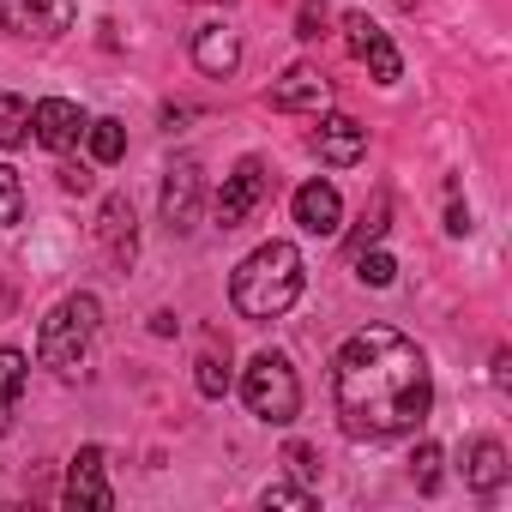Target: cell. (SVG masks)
<instances>
[{
	"label": "cell",
	"mask_w": 512,
	"mask_h": 512,
	"mask_svg": "<svg viewBox=\"0 0 512 512\" xmlns=\"http://www.w3.org/2000/svg\"><path fill=\"white\" fill-rule=\"evenodd\" d=\"M332 398L338 422L356 440H398L428 422L434 380L422 350L398 326H362L332 356Z\"/></svg>",
	"instance_id": "cell-1"
},
{
	"label": "cell",
	"mask_w": 512,
	"mask_h": 512,
	"mask_svg": "<svg viewBox=\"0 0 512 512\" xmlns=\"http://www.w3.org/2000/svg\"><path fill=\"white\" fill-rule=\"evenodd\" d=\"M296 296H302V253L290 241L253 247L229 278V302H235L241 320H278V314L296 308Z\"/></svg>",
	"instance_id": "cell-2"
},
{
	"label": "cell",
	"mask_w": 512,
	"mask_h": 512,
	"mask_svg": "<svg viewBox=\"0 0 512 512\" xmlns=\"http://www.w3.org/2000/svg\"><path fill=\"white\" fill-rule=\"evenodd\" d=\"M241 398H247V410L260 416V422H272V428H290V422L302 416V380H296L290 356H278V350H260V356L247 362V374H241Z\"/></svg>",
	"instance_id": "cell-3"
},
{
	"label": "cell",
	"mask_w": 512,
	"mask_h": 512,
	"mask_svg": "<svg viewBox=\"0 0 512 512\" xmlns=\"http://www.w3.org/2000/svg\"><path fill=\"white\" fill-rule=\"evenodd\" d=\"M97 320H103L97 296H67V302H55L49 320H43V332H37V356H43L49 368L73 374V368L85 362L91 338H97Z\"/></svg>",
	"instance_id": "cell-4"
},
{
	"label": "cell",
	"mask_w": 512,
	"mask_h": 512,
	"mask_svg": "<svg viewBox=\"0 0 512 512\" xmlns=\"http://www.w3.org/2000/svg\"><path fill=\"white\" fill-rule=\"evenodd\" d=\"M266 187H272L266 163H260V157H241V163H235V169L223 175L217 199H211V217H217V229H241V223H247L253 211H260Z\"/></svg>",
	"instance_id": "cell-5"
},
{
	"label": "cell",
	"mask_w": 512,
	"mask_h": 512,
	"mask_svg": "<svg viewBox=\"0 0 512 512\" xmlns=\"http://www.w3.org/2000/svg\"><path fill=\"white\" fill-rule=\"evenodd\" d=\"M73 19H79V0H0V25L13 37L55 43L61 31H73Z\"/></svg>",
	"instance_id": "cell-6"
},
{
	"label": "cell",
	"mask_w": 512,
	"mask_h": 512,
	"mask_svg": "<svg viewBox=\"0 0 512 512\" xmlns=\"http://www.w3.org/2000/svg\"><path fill=\"white\" fill-rule=\"evenodd\" d=\"M199 193H205L199 163H193V157H181V163L163 175V223H169L175 235H187V229L199 223Z\"/></svg>",
	"instance_id": "cell-7"
},
{
	"label": "cell",
	"mask_w": 512,
	"mask_h": 512,
	"mask_svg": "<svg viewBox=\"0 0 512 512\" xmlns=\"http://www.w3.org/2000/svg\"><path fill=\"white\" fill-rule=\"evenodd\" d=\"M31 133H37L43 151H73L79 133H85V115H79V103H67V97H43V103L31 109Z\"/></svg>",
	"instance_id": "cell-8"
},
{
	"label": "cell",
	"mask_w": 512,
	"mask_h": 512,
	"mask_svg": "<svg viewBox=\"0 0 512 512\" xmlns=\"http://www.w3.org/2000/svg\"><path fill=\"white\" fill-rule=\"evenodd\" d=\"M314 151H320V163L350 169V163H362V151H368V127L350 121V115H326L320 133H314Z\"/></svg>",
	"instance_id": "cell-9"
},
{
	"label": "cell",
	"mask_w": 512,
	"mask_h": 512,
	"mask_svg": "<svg viewBox=\"0 0 512 512\" xmlns=\"http://www.w3.org/2000/svg\"><path fill=\"white\" fill-rule=\"evenodd\" d=\"M290 211H296V223H302L308 235H338V223H344V199H338L332 181H308V187H296Z\"/></svg>",
	"instance_id": "cell-10"
},
{
	"label": "cell",
	"mask_w": 512,
	"mask_h": 512,
	"mask_svg": "<svg viewBox=\"0 0 512 512\" xmlns=\"http://www.w3.org/2000/svg\"><path fill=\"white\" fill-rule=\"evenodd\" d=\"M67 506H115V488L103 476V446H79L67 464Z\"/></svg>",
	"instance_id": "cell-11"
},
{
	"label": "cell",
	"mask_w": 512,
	"mask_h": 512,
	"mask_svg": "<svg viewBox=\"0 0 512 512\" xmlns=\"http://www.w3.org/2000/svg\"><path fill=\"white\" fill-rule=\"evenodd\" d=\"M193 67H199L205 79H229V73L241 67V37H235L229 25H205V31H193Z\"/></svg>",
	"instance_id": "cell-12"
},
{
	"label": "cell",
	"mask_w": 512,
	"mask_h": 512,
	"mask_svg": "<svg viewBox=\"0 0 512 512\" xmlns=\"http://www.w3.org/2000/svg\"><path fill=\"white\" fill-rule=\"evenodd\" d=\"M326 103H332V85H326L314 67H290V73L272 85V109H284V115H296V109H314V115H320Z\"/></svg>",
	"instance_id": "cell-13"
},
{
	"label": "cell",
	"mask_w": 512,
	"mask_h": 512,
	"mask_svg": "<svg viewBox=\"0 0 512 512\" xmlns=\"http://www.w3.org/2000/svg\"><path fill=\"white\" fill-rule=\"evenodd\" d=\"M97 241H103V253L115 266H133V247H139V235H133V205L115 193V199H103V217H97Z\"/></svg>",
	"instance_id": "cell-14"
},
{
	"label": "cell",
	"mask_w": 512,
	"mask_h": 512,
	"mask_svg": "<svg viewBox=\"0 0 512 512\" xmlns=\"http://www.w3.org/2000/svg\"><path fill=\"white\" fill-rule=\"evenodd\" d=\"M464 482H470L476 494H494V488L506 482V446H500V440H470V446H464Z\"/></svg>",
	"instance_id": "cell-15"
},
{
	"label": "cell",
	"mask_w": 512,
	"mask_h": 512,
	"mask_svg": "<svg viewBox=\"0 0 512 512\" xmlns=\"http://www.w3.org/2000/svg\"><path fill=\"white\" fill-rule=\"evenodd\" d=\"M25 380H31V362L19 350H0V434L13 428V416L25 404Z\"/></svg>",
	"instance_id": "cell-16"
},
{
	"label": "cell",
	"mask_w": 512,
	"mask_h": 512,
	"mask_svg": "<svg viewBox=\"0 0 512 512\" xmlns=\"http://www.w3.org/2000/svg\"><path fill=\"white\" fill-rule=\"evenodd\" d=\"M85 145H91V157L97 163H121V151H127V127L121 121H85Z\"/></svg>",
	"instance_id": "cell-17"
},
{
	"label": "cell",
	"mask_w": 512,
	"mask_h": 512,
	"mask_svg": "<svg viewBox=\"0 0 512 512\" xmlns=\"http://www.w3.org/2000/svg\"><path fill=\"white\" fill-rule=\"evenodd\" d=\"M386 217H392V199H386V193H374V205H368V211H362V223L350 229V253H368V247L386 235Z\"/></svg>",
	"instance_id": "cell-18"
},
{
	"label": "cell",
	"mask_w": 512,
	"mask_h": 512,
	"mask_svg": "<svg viewBox=\"0 0 512 512\" xmlns=\"http://www.w3.org/2000/svg\"><path fill=\"white\" fill-rule=\"evenodd\" d=\"M25 127H31V103L13 97V91H0V151H13L25 139Z\"/></svg>",
	"instance_id": "cell-19"
},
{
	"label": "cell",
	"mask_w": 512,
	"mask_h": 512,
	"mask_svg": "<svg viewBox=\"0 0 512 512\" xmlns=\"http://www.w3.org/2000/svg\"><path fill=\"white\" fill-rule=\"evenodd\" d=\"M356 61H368V73H374L380 85H398V73H404V61H398V49H392V37H386V31H380Z\"/></svg>",
	"instance_id": "cell-20"
},
{
	"label": "cell",
	"mask_w": 512,
	"mask_h": 512,
	"mask_svg": "<svg viewBox=\"0 0 512 512\" xmlns=\"http://www.w3.org/2000/svg\"><path fill=\"white\" fill-rule=\"evenodd\" d=\"M193 380H199V398H223L229 392V362L223 356H199V374Z\"/></svg>",
	"instance_id": "cell-21"
},
{
	"label": "cell",
	"mask_w": 512,
	"mask_h": 512,
	"mask_svg": "<svg viewBox=\"0 0 512 512\" xmlns=\"http://www.w3.org/2000/svg\"><path fill=\"white\" fill-rule=\"evenodd\" d=\"M25 217V187H19V175L0 163V223H19Z\"/></svg>",
	"instance_id": "cell-22"
},
{
	"label": "cell",
	"mask_w": 512,
	"mask_h": 512,
	"mask_svg": "<svg viewBox=\"0 0 512 512\" xmlns=\"http://www.w3.org/2000/svg\"><path fill=\"white\" fill-rule=\"evenodd\" d=\"M356 266H362V284H374V290H386V284L398 278L392 253H356Z\"/></svg>",
	"instance_id": "cell-23"
},
{
	"label": "cell",
	"mask_w": 512,
	"mask_h": 512,
	"mask_svg": "<svg viewBox=\"0 0 512 512\" xmlns=\"http://www.w3.org/2000/svg\"><path fill=\"white\" fill-rule=\"evenodd\" d=\"M410 476H416V488H422V494H434V488H440V446H416Z\"/></svg>",
	"instance_id": "cell-24"
},
{
	"label": "cell",
	"mask_w": 512,
	"mask_h": 512,
	"mask_svg": "<svg viewBox=\"0 0 512 512\" xmlns=\"http://www.w3.org/2000/svg\"><path fill=\"white\" fill-rule=\"evenodd\" d=\"M374 37H380V25H374L368 13H344V43H350V55H362Z\"/></svg>",
	"instance_id": "cell-25"
},
{
	"label": "cell",
	"mask_w": 512,
	"mask_h": 512,
	"mask_svg": "<svg viewBox=\"0 0 512 512\" xmlns=\"http://www.w3.org/2000/svg\"><path fill=\"white\" fill-rule=\"evenodd\" d=\"M260 506H296V512H308V506H314V488H290V482H272V488L260 494Z\"/></svg>",
	"instance_id": "cell-26"
},
{
	"label": "cell",
	"mask_w": 512,
	"mask_h": 512,
	"mask_svg": "<svg viewBox=\"0 0 512 512\" xmlns=\"http://www.w3.org/2000/svg\"><path fill=\"white\" fill-rule=\"evenodd\" d=\"M320 25H326V0H302L296 31H302V37H320Z\"/></svg>",
	"instance_id": "cell-27"
},
{
	"label": "cell",
	"mask_w": 512,
	"mask_h": 512,
	"mask_svg": "<svg viewBox=\"0 0 512 512\" xmlns=\"http://www.w3.org/2000/svg\"><path fill=\"white\" fill-rule=\"evenodd\" d=\"M446 229H452V235H470V211H464V199H452V211H446Z\"/></svg>",
	"instance_id": "cell-28"
},
{
	"label": "cell",
	"mask_w": 512,
	"mask_h": 512,
	"mask_svg": "<svg viewBox=\"0 0 512 512\" xmlns=\"http://www.w3.org/2000/svg\"><path fill=\"white\" fill-rule=\"evenodd\" d=\"M290 464H296V476H314V452L308 446H290Z\"/></svg>",
	"instance_id": "cell-29"
}]
</instances>
